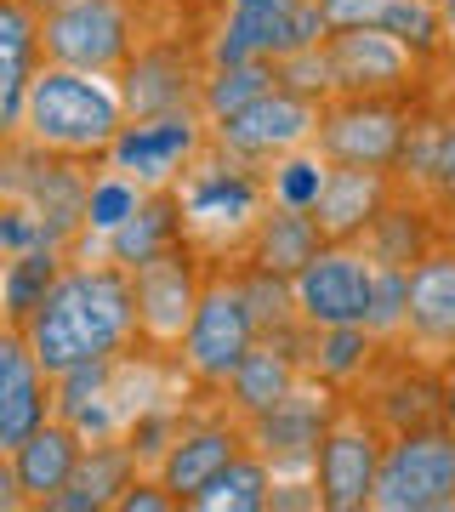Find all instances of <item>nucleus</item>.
Returning <instances> with one entry per match:
<instances>
[{
    "mask_svg": "<svg viewBox=\"0 0 455 512\" xmlns=\"http://www.w3.org/2000/svg\"><path fill=\"white\" fill-rule=\"evenodd\" d=\"M438 399H444V421L455 427V359L450 365H438Z\"/></svg>",
    "mask_w": 455,
    "mask_h": 512,
    "instance_id": "obj_35",
    "label": "nucleus"
},
{
    "mask_svg": "<svg viewBox=\"0 0 455 512\" xmlns=\"http://www.w3.org/2000/svg\"><path fill=\"white\" fill-rule=\"evenodd\" d=\"M444 217H450V228H455V205H450V211H444Z\"/></svg>",
    "mask_w": 455,
    "mask_h": 512,
    "instance_id": "obj_38",
    "label": "nucleus"
},
{
    "mask_svg": "<svg viewBox=\"0 0 455 512\" xmlns=\"http://www.w3.org/2000/svg\"><path fill=\"white\" fill-rule=\"evenodd\" d=\"M177 205H182V234L205 262H245L251 251L256 222L268 217L273 188H268V165L239 160L211 137L200 148V160L182 171L177 183Z\"/></svg>",
    "mask_w": 455,
    "mask_h": 512,
    "instance_id": "obj_2",
    "label": "nucleus"
},
{
    "mask_svg": "<svg viewBox=\"0 0 455 512\" xmlns=\"http://www.w3.org/2000/svg\"><path fill=\"white\" fill-rule=\"evenodd\" d=\"M211 143V120L200 109H182V114H148V120H126L120 143H114L109 165L137 177L143 188H171L200 160V148Z\"/></svg>",
    "mask_w": 455,
    "mask_h": 512,
    "instance_id": "obj_15",
    "label": "nucleus"
},
{
    "mask_svg": "<svg viewBox=\"0 0 455 512\" xmlns=\"http://www.w3.org/2000/svg\"><path fill=\"white\" fill-rule=\"evenodd\" d=\"M438 239H450V217L438 211L433 200H421L416 188H393V200L376 222H370V234L359 239L370 262H393V268H416L421 256L433 251Z\"/></svg>",
    "mask_w": 455,
    "mask_h": 512,
    "instance_id": "obj_22",
    "label": "nucleus"
},
{
    "mask_svg": "<svg viewBox=\"0 0 455 512\" xmlns=\"http://www.w3.org/2000/svg\"><path fill=\"white\" fill-rule=\"evenodd\" d=\"M336 404H342V387L319 382V376H302V387H296L291 399H279L273 410L251 416V450L279 478H313Z\"/></svg>",
    "mask_w": 455,
    "mask_h": 512,
    "instance_id": "obj_12",
    "label": "nucleus"
},
{
    "mask_svg": "<svg viewBox=\"0 0 455 512\" xmlns=\"http://www.w3.org/2000/svg\"><path fill=\"white\" fill-rule=\"evenodd\" d=\"M69 262H74L69 245H35V251L6 256V285H0L6 325H29V313L52 296V285L69 274Z\"/></svg>",
    "mask_w": 455,
    "mask_h": 512,
    "instance_id": "obj_28",
    "label": "nucleus"
},
{
    "mask_svg": "<svg viewBox=\"0 0 455 512\" xmlns=\"http://www.w3.org/2000/svg\"><path fill=\"white\" fill-rule=\"evenodd\" d=\"M325 245H330V239L319 234L313 211H296V205L273 200L268 217L256 222L251 251H245V262H239V268H256V274H273V279H296L313 256L325 251Z\"/></svg>",
    "mask_w": 455,
    "mask_h": 512,
    "instance_id": "obj_24",
    "label": "nucleus"
},
{
    "mask_svg": "<svg viewBox=\"0 0 455 512\" xmlns=\"http://www.w3.org/2000/svg\"><path fill=\"white\" fill-rule=\"evenodd\" d=\"M421 103L416 97H330L319 120V154L330 165H399Z\"/></svg>",
    "mask_w": 455,
    "mask_h": 512,
    "instance_id": "obj_11",
    "label": "nucleus"
},
{
    "mask_svg": "<svg viewBox=\"0 0 455 512\" xmlns=\"http://www.w3.org/2000/svg\"><path fill=\"white\" fill-rule=\"evenodd\" d=\"M137 40H143L137 0H74V6H57V12L40 18L46 63H69V69H86V74H114L120 80Z\"/></svg>",
    "mask_w": 455,
    "mask_h": 512,
    "instance_id": "obj_7",
    "label": "nucleus"
},
{
    "mask_svg": "<svg viewBox=\"0 0 455 512\" xmlns=\"http://www.w3.org/2000/svg\"><path fill=\"white\" fill-rule=\"evenodd\" d=\"M256 342L262 336H256V313L245 296V279H239V262H211L200 313L182 336V370L194 376L200 393H222Z\"/></svg>",
    "mask_w": 455,
    "mask_h": 512,
    "instance_id": "obj_4",
    "label": "nucleus"
},
{
    "mask_svg": "<svg viewBox=\"0 0 455 512\" xmlns=\"http://www.w3.org/2000/svg\"><path fill=\"white\" fill-rule=\"evenodd\" d=\"M29 6H35L40 18H46V12H57V6H74V0H29Z\"/></svg>",
    "mask_w": 455,
    "mask_h": 512,
    "instance_id": "obj_37",
    "label": "nucleus"
},
{
    "mask_svg": "<svg viewBox=\"0 0 455 512\" xmlns=\"http://www.w3.org/2000/svg\"><path fill=\"white\" fill-rule=\"evenodd\" d=\"M302 376H308V365L296 359V348H285V342H256L245 353V365L234 370V382L222 387V399L251 421L262 410H273L279 399H291L296 387H302Z\"/></svg>",
    "mask_w": 455,
    "mask_h": 512,
    "instance_id": "obj_27",
    "label": "nucleus"
},
{
    "mask_svg": "<svg viewBox=\"0 0 455 512\" xmlns=\"http://www.w3.org/2000/svg\"><path fill=\"white\" fill-rule=\"evenodd\" d=\"M182 205H177V188H148V200L137 205V217H126L120 228H114L103 245L91 256H109V262H120V268H143V262H154L160 251H171V245H182Z\"/></svg>",
    "mask_w": 455,
    "mask_h": 512,
    "instance_id": "obj_26",
    "label": "nucleus"
},
{
    "mask_svg": "<svg viewBox=\"0 0 455 512\" xmlns=\"http://www.w3.org/2000/svg\"><path fill=\"white\" fill-rule=\"evenodd\" d=\"M137 342L154 353H177L182 359V336L200 313L205 279H211V262H205L188 239L160 251L154 262L137 268Z\"/></svg>",
    "mask_w": 455,
    "mask_h": 512,
    "instance_id": "obj_10",
    "label": "nucleus"
},
{
    "mask_svg": "<svg viewBox=\"0 0 455 512\" xmlns=\"http://www.w3.org/2000/svg\"><path fill=\"white\" fill-rule=\"evenodd\" d=\"M387 433L376 410H364V399H353V387H342V404L330 416V433L319 444V501L325 512H364L382 478V456H387Z\"/></svg>",
    "mask_w": 455,
    "mask_h": 512,
    "instance_id": "obj_8",
    "label": "nucleus"
},
{
    "mask_svg": "<svg viewBox=\"0 0 455 512\" xmlns=\"http://www.w3.org/2000/svg\"><path fill=\"white\" fill-rule=\"evenodd\" d=\"M393 171H399L404 188H416L421 200H433L438 211L455 205V103L450 97L421 103L416 126H410V143H404Z\"/></svg>",
    "mask_w": 455,
    "mask_h": 512,
    "instance_id": "obj_21",
    "label": "nucleus"
},
{
    "mask_svg": "<svg viewBox=\"0 0 455 512\" xmlns=\"http://www.w3.org/2000/svg\"><path fill=\"white\" fill-rule=\"evenodd\" d=\"M330 29H359V23H382L393 0H319Z\"/></svg>",
    "mask_w": 455,
    "mask_h": 512,
    "instance_id": "obj_34",
    "label": "nucleus"
},
{
    "mask_svg": "<svg viewBox=\"0 0 455 512\" xmlns=\"http://www.w3.org/2000/svg\"><path fill=\"white\" fill-rule=\"evenodd\" d=\"M393 188H399V171H387V165H330V183L313 205L319 234L330 245H359L370 222L387 211Z\"/></svg>",
    "mask_w": 455,
    "mask_h": 512,
    "instance_id": "obj_19",
    "label": "nucleus"
},
{
    "mask_svg": "<svg viewBox=\"0 0 455 512\" xmlns=\"http://www.w3.org/2000/svg\"><path fill=\"white\" fill-rule=\"evenodd\" d=\"M319 120H325V103H319V97H302V92H291V86H273V92H262L256 103H245L239 114L211 120V137H217L228 154H239V160L273 165V160H285V154H296V148L319 143Z\"/></svg>",
    "mask_w": 455,
    "mask_h": 512,
    "instance_id": "obj_13",
    "label": "nucleus"
},
{
    "mask_svg": "<svg viewBox=\"0 0 455 512\" xmlns=\"http://www.w3.org/2000/svg\"><path fill=\"white\" fill-rule=\"evenodd\" d=\"M80 456H86V433H80L74 421H63V416H52L46 427H35L18 450H0V461L12 467V478H18L23 507H52L57 495L69 490Z\"/></svg>",
    "mask_w": 455,
    "mask_h": 512,
    "instance_id": "obj_20",
    "label": "nucleus"
},
{
    "mask_svg": "<svg viewBox=\"0 0 455 512\" xmlns=\"http://www.w3.org/2000/svg\"><path fill=\"white\" fill-rule=\"evenodd\" d=\"M57 416V376L35 359L18 325L0 330V450H18Z\"/></svg>",
    "mask_w": 455,
    "mask_h": 512,
    "instance_id": "obj_18",
    "label": "nucleus"
},
{
    "mask_svg": "<svg viewBox=\"0 0 455 512\" xmlns=\"http://www.w3.org/2000/svg\"><path fill=\"white\" fill-rule=\"evenodd\" d=\"M404 325H410V268H393V262H376V296H370V330L382 336L387 348L404 342Z\"/></svg>",
    "mask_w": 455,
    "mask_h": 512,
    "instance_id": "obj_33",
    "label": "nucleus"
},
{
    "mask_svg": "<svg viewBox=\"0 0 455 512\" xmlns=\"http://www.w3.org/2000/svg\"><path fill=\"white\" fill-rule=\"evenodd\" d=\"M273 86H279V63H268V57L211 63V74H205V120H228V114H239L245 103H256Z\"/></svg>",
    "mask_w": 455,
    "mask_h": 512,
    "instance_id": "obj_30",
    "label": "nucleus"
},
{
    "mask_svg": "<svg viewBox=\"0 0 455 512\" xmlns=\"http://www.w3.org/2000/svg\"><path fill=\"white\" fill-rule=\"evenodd\" d=\"M273 478L279 473H273L268 461L256 456V450H245V456L194 501V512H268L273 507Z\"/></svg>",
    "mask_w": 455,
    "mask_h": 512,
    "instance_id": "obj_31",
    "label": "nucleus"
},
{
    "mask_svg": "<svg viewBox=\"0 0 455 512\" xmlns=\"http://www.w3.org/2000/svg\"><path fill=\"white\" fill-rule=\"evenodd\" d=\"M370 512H455V427L421 421L387 439Z\"/></svg>",
    "mask_w": 455,
    "mask_h": 512,
    "instance_id": "obj_6",
    "label": "nucleus"
},
{
    "mask_svg": "<svg viewBox=\"0 0 455 512\" xmlns=\"http://www.w3.org/2000/svg\"><path fill=\"white\" fill-rule=\"evenodd\" d=\"M126 120H131L126 92H120L114 74H86V69H69V63H40L18 131L29 143L63 154V160L109 165Z\"/></svg>",
    "mask_w": 455,
    "mask_h": 512,
    "instance_id": "obj_3",
    "label": "nucleus"
},
{
    "mask_svg": "<svg viewBox=\"0 0 455 512\" xmlns=\"http://www.w3.org/2000/svg\"><path fill=\"white\" fill-rule=\"evenodd\" d=\"M18 330L52 376L109 359L137 342V279L109 256H74L69 274L57 279L52 296Z\"/></svg>",
    "mask_w": 455,
    "mask_h": 512,
    "instance_id": "obj_1",
    "label": "nucleus"
},
{
    "mask_svg": "<svg viewBox=\"0 0 455 512\" xmlns=\"http://www.w3.org/2000/svg\"><path fill=\"white\" fill-rule=\"evenodd\" d=\"M143 6H165V0H143Z\"/></svg>",
    "mask_w": 455,
    "mask_h": 512,
    "instance_id": "obj_39",
    "label": "nucleus"
},
{
    "mask_svg": "<svg viewBox=\"0 0 455 512\" xmlns=\"http://www.w3.org/2000/svg\"><path fill=\"white\" fill-rule=\"evenodd\" d=\"M46 46H40V12L29 0H0V137L23 126L29 86H35Z\"/></svg>",
    "mask_w": 455,
    "mask_h": 512,
    "instance_id": "obj_23",
    "label": "nucleus"
},
{
    "mask_svg": "<svg viewBox=\"0 0 455 512\" xmlns=\"http://www.w3.org/2000/svg\"><path fill=\"white\" fill-rule=\"evenodd\" d=\"M148 200V188L137 183V177H126V171H114V165H103L97 177H91V200H86V239H80V256H91L103 239L120 228L126 217H137V205Z\"/></svg>",
    "mask_w": 455,
    "mask_h": 512,
    "instance_id": "obj_29",
    "label": "nucleus"
},
{
    "mask_svg": "<svg viewBox=\"0 0 455 512\" xmlns=\"http://www.w3.org/2000/svg\"><path fill=\"white\" fill-rule=\"evenodd\" d=\"M330 183V160L319 154V143L313 148H296V154H285V160L268 165V188L279 205H296V211H313L319 205V194H325Z\"/></svg>",
    "mask_w": 455,
    "mask_h": 512,
    "instance_id": "obj_32",
    "label": "nucleus"
},
{
    "mask_svg": "<svg viewBox=\"0 0 455 512\" xmlns=\"http://www.w3.org/2000/svg\"><path fill=\"white\" fill-rule=\"evenodd\" d=\"M291 285L308 325H370L376 262H370L364 245H325Z\"/></svg>",
    "mask_w": 455,
    "mask_h": 512,
    "instance_id": "obj_16",
    "label": "nucleus"
},
{
    "mask_svg": "<svg viewBox=\"0 0 455 512\" xmlns=\"http://www.w3.org/2000/svg\"><path fill=\"white\" fill-rule=\"evenodd\" d=\"M325 57H330V80H336V97H416V103H433V74L444 63H427V57L399 40L382 23H359V29H330L325 35Z\"/></svg>",
    "mask_w": 455,
    "mask_h": 512,
    "instance_id": "obj_5",
    "label": "nucleus"
},
{
    "mask_svg": "<svg viewBox=\"0 0 455 512\" xmlns=\"http://www.w3.org/2000/svg\"><path fill=\"white\" fill-rule=\"evenodd\" d=\"M330 35L319 0H222V18L211 29V63H251V57H279L319 46Z\"/></svg>",
    "mask_w": 455,
    "mask_h": 512,
    "instance_id": "obj_9",
    "label": "nucleus"
},
{
    "mask_svg": "<svg viewBox=\"0 0 455 512\" xmlns=\"http://www.w3.org/2000/svg\"><path fill=\"white\" fill-rule=\"evenodd\" d=\"M399 348L416 353L421 365L455 359V228L410 268V325Z\"/></svg>",
    "mask_w": 455,
    "mask_h": 512,
    "instance_id": "obj_17",
    "label": "nucleus"
},
{
    "mask_svg": "<svg viewBox=\"0 0 455 512\" xmlns=\"http://www.w3.org/2000/svg\"><path fill=\"white\" fill-rule=\"evenodd\" d=\"M245 450H251V421L222 399V410H211V416H188V427L177 433V444L160 456L154 473L177 490L182 507L194 512V501H200V495L211 490V484H217Z\"/></svg>",
    "mask_w": 455,
    "mask_h": 512,
    "instance_id": "obj_14",
    "label": "nucleus"
},
{
    "mask_svg": "<svg viewBox=\"0 0 455 512\" xmlns=\"http://www.w3.org/2000/svg\"><path fill=\"white\" fill-rule=\"evenodd\" d=\"M438 12H444V35H450V52H455V0H438Z\"/></svg>",
    "mask_w": 455,
    "mask_h": 512,
    "instance_id": "obj_36",
    "label": "nucleus"
},
{
    "mask_svg": "<svg viewBox=\"0 0 455 512\" xmlns=\"http://www.w3.org/2000/svg\"><path fill=\"white\" fill-rule=\"evenodd\" d=\"M143 473V461L126 439H97L74 467L69 490L52 501V512H114V501L131 490V478Z\"/></svg>",
    "mask_w": 455,
    "mask_h": 512,
    "instance_id": "obj_25",
    "label": "nucleus"
}]
</instances>
